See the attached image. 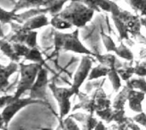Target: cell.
Here are the masks:
<instances>
[{"mask_svg": "<svg viewBox=\"0 0 146 130\" xmlns=\"http://www.w3.org/2000/svg\"><path fill=\"white\" fill-rule=\"evenodd\" d=\"M61 52H72L81 55H94V52L87 49L80 41V29H75L72 32L55 31L54 53L58 54Z\"/></svg>", "mask_w": 146, "mask_h": 130, "instance_id": "1", "label": "cell"}, {"mask_svg": "<svg viewBox=\"0 0 146 130\" xmlns=\"http://www.w3.org/2000/svg\"><path fill=\"white\" fill-rule=\"evenodd\" d=\"M95 11L88 8L80 0H70L58 15L68 21L75 29H81L92 21Z\"/></svg>", "mask_w": 146, "mask_h": 130, "instance_id": "2", "label": "cell"}, {"mask_svg": "<svg viewBox=\"0 0 146 130\" xmlns=\"http://www.w3.org/2000/svg\"><path fill=\"white\" fill-rule=\"evenodd\" d=\"M110 15L118 17L121 21L124 24L129 35L134 40L138 41L139 43L146 44V37L141 33V20L140 16L135 13H132L127 9L120 7L115 2L113 3L110 10Z\"/></svg>", "mask_w": 146, "mask_h": 130, "instance_id": "3", "label": "cell"}, {"mask_svg": "<svg viewBox=\"0 0 146 130\" xmlns=\"http://www.w3.org/2000/svg\"><path fill=\"white\" fill-rule=\"evenodd\" d=\"M19 65L20 78L17 82L16 89L13 93L15 100L21 98L22 95H24L26 92H30L31 89L36 82L40 69L44 66L35 63L25 64L23 61L20 62Z\"/></svg>", "mask_w": 146, "mask_h": 130, "instance_id": "4", "label": "cell"}, {"mask_svg": "<svg viewBox=\"0 0 146 130\" xmlns=\"http://www.w3.org/2000/svg\"><path fill=\"white\" fill-rule=\"evenodd\" d=\"M49 88L58 105V108H59L58 118L64 119L69 115L72 110L70 99L73 96H74L75 94L71 88L58 87L54 83H50Z\"/></svg>", "mask_w": 146, "mask_h": 130, "instance_id": "5", "label": "cell"}, {"mask_svg": "<svg viewBox=\"0 0 146 130\" xmlns=\"http://www.w3.org/2000/svg\"><path fill=\"white\" fill-rule=\"evenodd\" d=\"M33 104H42V105H50L48 102L45 101H40L33 100L29 97L27 98H19L16 100H14L9 105H8L6 107H4L1 112V129L3 128H7L12 118L24 107L33 105Z\"/></svg>", "mask_w": 146, "mask_h": 130, "instance_id": "6", "label": "cell"}, {"mask_svg": "<svg viewBox=\"0 0 146 130\" xmlns=\"http://www.w3.org/2000/svg\"><path fill=\"white\" fill-rule=\"evenodd\" d=\"M93 60H95L93 56L82 55L80 65L74 74L73 82L71 83L70 88L73 89L75 95L77 96L80 93V87L86 80H88L91 71L93 67Z\"/></svg>", "mask_w": 146, "mask_h": 130, "instance_id": "7", "label": "cell"}, {"mask_svg": "<svg viewBox=\"0 0 146 130\" xmlns=\"http://www.w3.org/2000/svg\"><path fill=\"white\" fill-rule=\"evenodd\" d=\"M50 81L49 79V72L44 66L40 69L35 83L29 92V98L36 100L48 102V89H50ZM49 103V102H48Z\"/></svg>", "mask_w": 146, "mask_h": 130, "instance_id": "8", "label": "cell"}, {"mask_svg": "<svg viewBox=\"0 0 146 130\" xmlns=\"http://www.w3.org/2000/svg\"><path fill=\"white\" fill-rule=\"evenodd\" d=\"M10 27H11L10 32L2 38L5 39L6 41L11 43H25L29 32L23 27V25L17 22H13L10 24Z\"/></svg>", "mask_w": 146, "mask_h": 130, "instance_id": "9", "label": "cell"}, {"mask_svg": "<svg viewBox=\"0 0 146 130\" xmlns=\"http://www.w3.org/2000/svg\"><path fill=\"white\" fill-rule=\"evenodd\" d=\"M145 95L146 94L143 92L129 89L128 95H127L129 109L136 114L143 112H144L143 102L145 99Z\"/></svg>", "mask_w": 146, "mask_h": 130, "instance_id": "10", "label": "cell"}, {"mask_svg": "<svg viewBox=\"0 0 146 130\" xmlns=\"http://www.w3.org/2000/svg\"><path fill=\"white\" fill-rule=\"evenodd\" d=\"M20 70V65L17 62L10 61L6 66H1V92L7 90L9 85V78Z\"/></svg>", "mask_w": 146, "mask_h": 130, "instance_id": "11", "label": "cell"}, {"mask_svg": "<svg viewBox=\"0 0 146 130\" xmlns=\"http://www.w3.org/2000/svg\"><path fill=\"white\" fill-rule=\"evenodd\" d=\"M23 27L28 31H37L38 29L43 28L47 26H50V20L48 19L47 14H38L37 16H34L29 20H27L25 23L22 24Z\"/></svg>", "mask_w": 146, "mask_h": 130, "instance_id": "12", "label": "cell"}, {"mask_svg": "<svg viewBox=\"0 0 146 130\" xmlns=\"http://www.w3.org/2000/svg\"><path fill=\"white\" fill-rule=\"evenodd\" d=\"M69 115L82 124V130H94L98 123L97 118L94 117V114L86 115L84 113H73Z\"/></svg>", "mask_w": 146, "mask_h": 130, "instance_id": "13", "label": "cell"}, {"mask_svg": "<svg viewBox=\"0 0 146 130\" xmlns=\"http://www.w3.org/2000/svg\"><path fill=\"white\" fill-rule=\"evenodd\" d=\"M70 0H44L42 8H44L50 15L55 16L62 12V10L65 8V4L69 3Z\"/></svg>", "mask_w": 146, "mask_h": 130, "instance_id": "14", "label": "cell"}, {"mask_svg": "<svg viewBox=\"0 0 146 130\" xmlns=\"http://www.w3.org/2000/svg\"><path fill=\"white\" fill-rule=\"evenodd\" d=\"M93 57L95 58V60L98 61L99 64H102L109 67L110 69L113 67H117V59L115 54H113L111 53H107L105 54L94 53Z\"/></svg>", "mask_w": 146, "mask_h": 130, "instance_id": "15", "label": "cell"}, {"mask_svg": "<svg viewBox=\"0 0 146 130\" xmlns=\"http://www.w3.org/2000/svg\"><path fill=\"white\" fill-rule=\"evenodd\" d=\"M0 49H1V52L3 53V54H4L6 57H8L10 60V61H14V62H17V63L21 62V58L15 54L11 43L2 38Z\"/></svg>", "mask_w": 146, "mask_h": 130, "instance_id": "16", "label": "cell"}, {"mask_svg": "<svg viewBox=\"0 0 146 130\" xmlns=\"http://www.w3.org/2000/svg\"><path fill=\"white\" fill-rule=\"evenodd\" d=\"M44 0H18L12 10L15 12H18L21 9H30L35 8H40L43 6Z\"/></svg>", "mask_w": 146, "mask_h": 130, "instance_id": "17", "label": "cell"}, {"mask_svg": "<svg viewBox=\"0 0 146 130\" xmlns=\"http://www.w3.org/2000/svg\"><path fill=\"white\" fill-rule=\"evenodd\" d=\"M129 89L127 86H124V88L118 93V95L114 99L112 106L113 109L115 111H122L124 110V106L126 102L127 101V95H128Z\"/></svg>", "mask_w": 146, "mask_h": 130, "instance_id": "18", "label": "cell"}, {"mask_svg": "<svg viewBox=\"0 0 146 130\" xmlns=\"http://www.w3.org/2000/svg\"><path fill=\"white\" fill-rule=\"evenodd\" d=\"M118 67H113L110 70V72L108 74V79L111 83V86L113 88V90L115 93H119L121 90L122 88V79L120 77L118 71Z\"/></svg>", "mask_w": 146, "mask_h": 130, "instance_id": "19", "label": "cell"}, {"mask_svg": "<svg viewBox=\"0 0 146 130\" xmlns=\"http://www.w3.org/2000/svg\"><path fill=\"white\" fill-rule=\"evenodd\" d=\"M24 61H30L31 63H35V64H39L44 66L45 64L44 59L43 57V54L39 49V47L33 48L30 49L28 54L26 55V57L23 59Z\"/></svg>", "mask_w": 146, "mask_h": 130, "instance_id": "20", "label": "cell"}, {"mask_svg": "<svg viewBox=\"0 0 146 130\" xmlns=\"http://www.w3.org/2000/svg\"><path fill=\"white\" fill-rule=\"evenodd\" d=\"M110 68L102 65V64H98L96 66H93L90 76L88 77V81H94V80H98L99 78H104L108 77V74L110 72Z\"/></svg>", "mask_w": 146, "mask_h": 130, "instance_id": "21", "label": "cell"}, {"mask_svg": "<svg viewBox=\"0 0 146 130\" xmlns=\"http://www.w3.org/2000/svg\"><path fill=\"white\" fill-rule=\"evenodd\" d=\"M50 26L55 29V31H58V32H63V31L70 30L73 27V26L68 21H67L63 18L60 17L58 14L51 17Z\"/></svg>", "mask_w": 146, "mask_h": 130, "instance_id": "22", "label": "cell"}, {"mask_svg": "<svg viewBox=\"0 0 146 130\" xmlns=\"http://www.w3.org/2000/svg\"><path fill=\"white\" fill-rule=\"evenodd\" d=\"M115 54L127 61V62H133L134 60V54L133 53V51L123 43V42H121L120 45L117 46V49H116V52L115 53Z\"/></svg>", "mask_w": 146, "mask_h": 130, "instance_id": "23", "label": "cell"}, {"mask_svg": "<svg viewBox=\"0 0 146 130\" xmlns=\"http://www.w3.org/2000/svg\"><path fill=\"white\" fill-rule=\"evenodd\" d=\"M133 62L130 63H124L121 67H118L117 71L121 77L122 81L127 83L130 79L133 78V75L135 74V66H133Z\"/></svg>", "mask_w": 146, "mask_h": 130, "instance_id": "24", "label": "cell"}, {"mask_svg": "<svg viewBox=\"0 0 146 130\" xmlns=\"http://www.w3.org/2000/svg\"><path fill=\"white\" fill-rule=\"evenodd\" d=\"M126 86L130 89L138 90L146 94V79L145 77H133L127 83H126Z\"/></svg>", "mask_w": 146, "mask_h": 130, "instance_id": "25", "label": "cell"}, {"mask_svg": "<svg viewBox=\"0 0 146 130\" xmlns=\"http://www.w3.org/2000/svg\"><path fill=\"white\" fill-rule=\"evenodd\" d=\"M100 36H101V39H102V42L104 43L106 52L115 54L117 49V45H116L115 42L114 41V39L111 37V36L107 34L104 31H102L100 32Z\"/></svg>", "mask_w": 146, "mask_h": 130, "instance_id": "26", "label": "cell"}, {"mask_svg": "<svg viewBox=\"0 0 146 130\" xmlns=\"http://www.w3.org/2000/svg\"><path fill=\"white\" fill-rule=\"evenodd\" d=\"M133 12L139 16L146 13V0H125Z\"/></svg>", "mask_w": 146, "mask_h": 130, "instance_id": "27", "label": "cell"}, {"mask_svg": "<svg viewBox=\"0 0 146 130\" xmlns=\"http://www.w3.org/2000/svg\"><path fill=\"white\" fill-rule=\"evenodd\" d=\"M1 25L3 26L5 24H11L13 22H15L16 20V17H17V14L16 12H15L14 10H6L4 9L3 7L1 8Z\"/></svg>", "mask_w": 146, "mask_h": 130, "instance_id": "28", "label": "cell"}, {"mask_svg": "<svg viewBox=\"0 0 146 130\" xmlns=\"http://www.w3.org/2000/svg\"><path fill=\"white\" fill-rule=\"evenodd\" d=\"M14 50L15 52V54L21 59V58H25L26 55L28 54L30 48L27 47L25 43H12Z\"/></svg>", "mask_w": 146, "mask_h": 130, "instance_id": "29", "label": "cell"}, {"mask_svg": "<svg viewBox=\"0 0 146 130\" xmlns=\"http://www.w3.org/2000/svg\"><path fill=\"white\" fill-rule=\"evenodd\" d=\"M38 33L37 31H31L28 32L25 44L27 47H29L30 49L38 47Z\"/></svg>", "mask_w": 146, "mask_h": 130, "instance_id": "30", "label": "cell"}, {"mask_svg": "<svg viewBox=\"0 0 146 130\" xmlns=\"http://www.w3.org/2000/svg\"><path fill=\"white\" fill-rule=\"evenodd\" d=\"M88 8L94 10L95 12H101V6L103 5L104 0H80Z\"/></svg>", "mask_w": 146, "mask_h": 130, "instance_id": "31", "label": "cell"}, {"mask_svg": "<svg viewBox=\"0 0 146 130\" xmlns=\"http://www.w3.org/2000/svg\"><path fill=\"white\" fill-rule=\"evenodd\" d=\"M61 120L62 121L63 125L68 130H81V129L80 128V126L75 122V119L73 118L70 115H68L64 119H61Z\"/></svg>", "mask_w": 146, "mask_h": 130, "instance_id": "32", "label": "cell"}, {"mask_svg": "<svg viewBox=\"0 0 146 130\" xmlns=\"http://www.w3.org/2000/svg\"><path fill=\"white\" fill-rule=\"evenodd\" d=\"M135 66V75L137 77H146V58H145L142 61L137 62Z\"/></svg>", "mask_w": 146, "mask_h": 130, "instance_id": "33", "label": "cell"}, {"mask_svg": "<svg viewBox=\"0 0 146 130\" xmlns=\"http://www.w3.org/2000/svg\"><path fill=\"white\" fill-rule=\"evenodd\" d=\"M15 100V97H14V95H7V94H2L1 95V100H0V102H1V109L3 110L4 107H6L8 105H9L13 100Z\"/></svg>", "mask_w": 146, "mask_h": 130, "instance_id": "34", "label": "cell"}, {"mask_svg": "<svg viewBox=\"0 0 146 130\" xmlns=\"http://www.w3.org/2000/svg\"><path fill=\"white\" fill-rule=\"evenodd\" d=\"M133 120L136 123H139L142 126H144L145 128H146V113L145 112L137 114L136 116H134L133 118Z\"/></svg>", "mask_w": 146, "mask_h": 130, "instance_id": "35", "label": "cell"}, {"mask_svg": "<svg viewBox=\"0 0 146 130\" xmlns=\"http://www.w3.org/2000/svg\"><path fill=\"white\" fill-rule=\"evenodd\" d=\"M94 130H107V129H106V127H105V125L104 124V123H103L102 121H98V124H97V126H96V128H95V129Z\"/></svg>", "mask_w": 146, "mask_h": 130, "instance_id": "36", "label": "cell"}, {"mask_svg": "<svg viewBox=\"0 0 146 130\" xmlns=\"http://www.w3.org/2000/svg\"><path fill=\"white\" fill-rule=\"evenodd\" d=\"M140 20H141V24H142V26H144L146 29V13L140 15Z\"/></svg>", "mask_w": 146, "mask_h": 130, "instance_id": "37", "label": "cell"}, {"mask_svg": "<svg viewBox=\"0 0 146 130\" xmlns=\"http://www.w3.org/2000/svg\"><path fill=\"white\" fill-rule=\"evenodd\" d=\"M116 130H130V129L127 128V124H122V125H118V127H117Z\"/></svg>", "mask_w": 146, "mask_h": 130, "instance_id": "38", "label": "cell"}, {"mask_svg": "<svg viewBox=\"0 0 146 130\" xmlns=\"http://www.w3.org/2000/svg\"><path fill=\"white\" fill-rule=\"evenodd\" d=\"M58 120H59V126H60V128H61V130H68L64 125H63L62 121L61 119H58Z\"/></svg>", "mask_w": 146, "mask_h": 130, "instance_id": "39", "label": "cell"}, {"mask_svg": "<svg viewBox=\"0 0 146 130\" xmlns=\"http://www.w3.org/2000/svg\"><path fill=\"white\" fill-rule=\"evenodd\" d=\"M55 130H61V128H60V126L58 125V127L56 128V129H55Z\"/></svg>", "mask_w": 146, "mask_h": 130, "instance_id": "40", "label": "cell"}, {"mask_svg": "<svg viewBox=\"0 0 146 130\" xmlns=\"http://www.w3.org/2000/svg\"><path fill=\"white\" fill-rule=\"evenodd\" d=\"M2 130H8V129H7V128H3V129H2Z\"/></svg>", "mask_w": 146, "mask_h": 130, "instance_id": "41", "label": "cell"}]
</instances>
